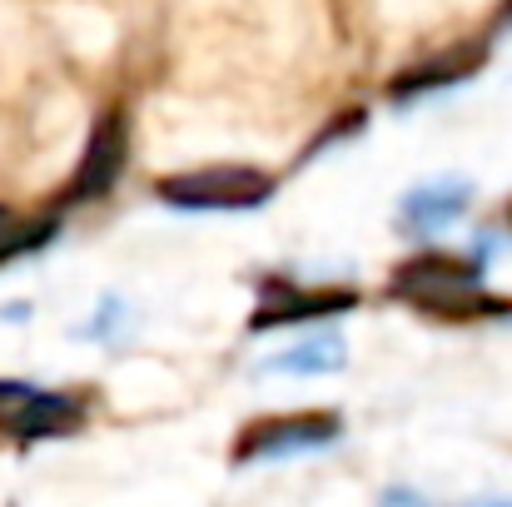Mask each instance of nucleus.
<instances>
[{"label":"nucleus","mask_w":512,"mask_h":507,"mask_svg":"<svg viewBox=\"0 0 512 507\" xmlns=\"http://www.w3.org/2000/svg\"><path fill=\"white\" fill-rule=\"evenodd\" d=\"M80 423V403L65 398V393H30L15 413H10V428L20 438H60Z\"/></svg>","instance_id":"nucleus-5"},{"label":"nucleus","mask_w":512,"mask_h":507,"mask_svg":"<svg viewBox=\"0 0 512 507\" xmlns=\"http://www.w3.org/2000/svg\"><path fill=\"white\" fill-rule=\"evenodd\" d=\"M339 433L334 413H299V418H274L249 428V438H239V458H259V453H289V448H314L329 443Z\"/></svg>","instance_id":"nucleus-4"},{"label":"nucleus","mask_w":512,"mask_h":507,"mask_svg":"<svg viewBox=\"0 0 512 507\" xmlns=\"http://www.w3.org/2000/svg\"><path fill=\"white\" fill-rule=\"evenodd\" d=\"M120 169H125V120H120V115H105V120L95 125L90 145H85V160L75 169L65 199H75V204H80V199H100V194L120 179Z\"/></svg>","instance_id":"nucleus-3"},{"label":"nucleus","mask_w":512,"mask_h":507,"mask_svg":"<svg viewBox=\"0 0 512 507\" xmlns=\"http://www.w3.org/2000/svg\"><path fill=\"white\" fill-rule=\"evenodd\" d=\"M155 194L179 209H249V204H264L274 194V179L244 165H209L160 179Z\"/></svg>","instance_id":"nucleus-2"},{"label":"nucleus","mask_w":512,"mask_h":507,"mask_svg":"<svg viewBox=\"0 0 512 507\" xmlns=\"http://www.w3.org/2000/svg\"><path fill=\"white\" fill-rule=\"evenodd\" d=\"M45 239H50V224H20L10 209H0V259L25 254V249H35Z\"/></svg>","instance_id":"nucleus-8"},{"label":"nucleus","mask_w":512,"mask_h":507,"mask_svg":"<svg viewBox=\"0 0 512 507\" xmlns=\"http://www.w3.org/2000/svg\"><path fill=\"white\" fill-rule=\"evenodd\" d=\"M403 299H413L418 309L428 314H453V319H473V314H508L512 304L483 294L478 274L458 259H413L408 269H398V284H393Z\"/></svg>","instance_id":"nucleus-1"},{"label":"nucleus","mask_w":512,"mask_h":507,"mask_svg":"<svg viewBox=\"0 0 512 507\" xmlns=\"http://www.w3.org/2000/svg\"><path fill=\"white\" fill-rule=\"evenodd\" d=\"M353 304V294H294V289H284V299L279 304H264L259 309V319H254V329H274V324H299V319H314V314H334V309H348Z\"/></svg>","instance_id":"nucleus-6"},{"label":"nucleus","mask_w":512,"mask_h":507,"mask_svg":"<svg viewBox=\"0 0 512 507\" xmlns=\"http://www.w3.org/2000/svg\"><path fill=\"white\" fill-rule=\"evenodd\" d=\"M483 55L478 50H463V55H453V60H438V65H423V70H413V75H403L398 85H393V95H413V90H428V85H448V80H463L473 65H478Z\"/></svg>","instance_id":"nucleus-7"}]
</instances>
